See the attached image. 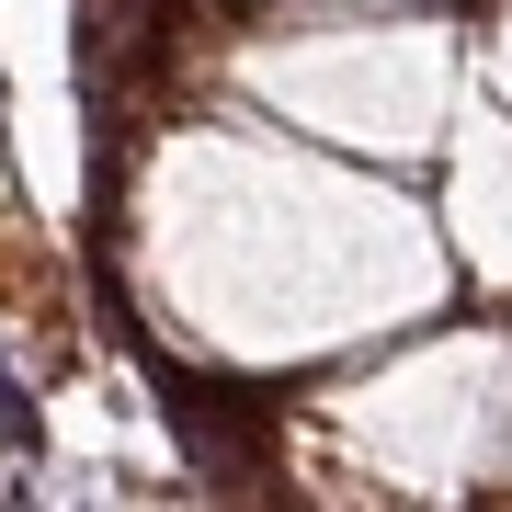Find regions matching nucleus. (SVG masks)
<instances>
[{"label":"nucleus","mask_w":512,"mask_h":512,"mask_svg":"<svg viewBox=\"0 0 512 512\" xmlns=\"http://www.w3.org/2000/svg\"><path fill=\"white\" fill-rule=\"evenodd\" d=\"M160 399H171V433H183L205 467H228V478L262 467V444H274V399L217 387V376H171V365H160Z\"/></svg>","instance_id":"f257e3e1"}]
</instances>
